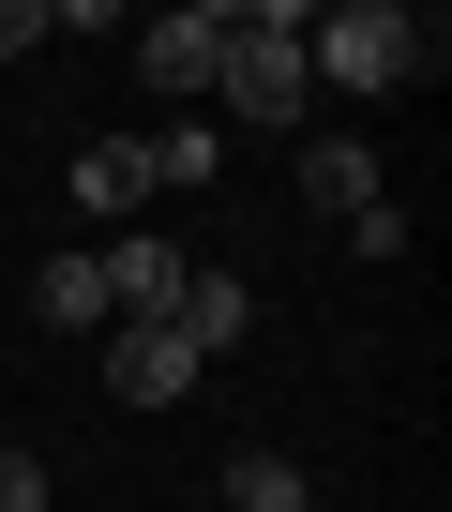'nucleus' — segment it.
Listing matches in <instances>:
<instances>
[{"mask_svg":"<svg viewBox=\"0 0 452 512\" xmlns=\"http://www.w3.org/2000/svg\"><path fill=\"white\" fill-rule=\"evenodd\" d=\"M302 16H287V0H226V76H211V106L226 121H257V136H287L302 121Z\"/></svg>","mask_w":452,"mask_h":512,"instance_id":"1","label":"nucleus"},{"mask_svg":"<svg viewBox=\"0 0 452 512\" xmlns=\"http://www.w3.org/2000/svg\"><path fill=\"white\" fill-rule=\"evenodd\" d=\"M302 76H332V91H407V76H437V31L392 16V0H347V16H302Z\"/></svg>","mask_w":452,"mask_h":512,"instance_id":"2","label":"nucleus"},{"mask_svg":"<svg viewBox=\"0 0 452 512\" xmlns=\"http://www.w3.org/2000/svg\"><path fill=\"white\" fill-rule=\"evenodd\" d=\"M136 76H151L166 106H196V91L226 76V0H181V16H151V31H136Z\"/></svg>","mask_w":452,"mask_h":512,"instance_id":"3","label":"nucleus"},{"mask_svg":"<svg viewBox=\"0 0 452 512\" xmlns=\"http://www.w3.org/2000/svg\"><path fill=\"white\" fill-rule=\"evenodd\" d=\"M91 272H106V317H121V332H166V302H181V241L121 226V241L91 256Z\"/></svg>","mask_w":452,"mask_h":512,"instance_id":"4","label":"nucleus"},{"mask_svg":"<svg viewBox=\"0 0 452 512\" xmlns=\"http://www.w3.org/2000/svg\"><path fill=\"white\" fill-rule=\"evenodd\" d=\"M196 377H211V362H196L181 332H106V392H121V407H181Z\"/></svg>","mask_w":452,"mask_h":512,"instance_id":"5","label":"nucleus"},{"mask_svg":"<svg viewBox=\"0 0 452 512\" xmlns=\"http://www.w3.org/2000/svg\"><path fill=\"white\" fill-rule=\"evenodd\" d=\"M166 332H181L196 362H226V347L257 332V287H242V272H181V302H166Z\"/></svg>","mask_w":452,"mask_h":512,"instance_id":"6","label":"nucleus"},{"mask_svg":"<svg viewBox=\"0 0 452 512\" xmlns=\"http://www.w3.org/2000/svg\"><path fill=\"white\" fill-rule=\"evenodd\" d=\"M76 196H91L106 226H136V211L166 196V181H151V136H91V151H76Z\"/></svg>","mask_w":452,"mask_h":512,"instance_id":"7","label":"nucleus"},{"mask_svg":"<svg viewBox=\"0 0 452 512\" xmlns=\"http://www.w3.org/2000/svg\"><path fill=\"white\" fill-rule=\"evenodd\" d=\"M302 196H317L332 226H362V211H377V151H362V136H317V151H302Z\"/></svg>","mask_w":452,"mask_h":512,"instance_id":"8","label":"nucleus"},{"mask_svg":"<svg viewBox=\"0 0 452 512\" xmlns=\"http://www.w3.org/2000/svg\"><path fill=\"white\" fill-rule=\"evenodd\" d=\"M31 317H46V332H91V347L121 332V317H106V272H91V256H46V287H31Z\"/></svg>","mask_w":452,"mask_h":512,"instance_id":"9","label":"nucleus"},{"mask_svg":"<svg viewBox=\"0 0 452 512\" xmlns=\"http://www.w3.org/2000/svg\"><path fill=\"white\" fill-rule=\"evenodd\" d=\"M226 512H317L287 452H226Z\"/></svg>","mask_w":452,"mask_h":512,"instance_id":"10","label":"nucleus"},{"mask_svg":"<svg viewBox=\"0 0 452 512\" xmlns=\"http://www.w3.org/2000/svg\"><path fill=\"white\" fill-rule=\"evenodd\" d=\"M151 181H166V196H196V181H211V136H196V121H166V136H151Z\"/></svg>","mask_w":452,"mask_h":512,"instance_id":"11","label":"nucleus"},{"mask_svg":"<svg viewBox=\"0 0 452 512\" xmlns=\"http://www.w3.org/2000/svg\"><path fill=\"white\" fill-rule=\"evenodd\" d=\"M46 46V0H0V61H31Z\"/></svg>","mask_w":452,"mask_h":512,"instance_id":"12","label":"nucleus"},{"mask_svg":"<svg viewBox=\"0 0 452 512\" xmlns=\"http://www.w3.org/2000/svg\"><path fill=\"white\" fill-rule=\"evenodd\" d=\"M0 512H46V467L31 452H0Z\"/></svg>","mask_w":452,"mask_h":512,"instance_id":"13","label":"nucleus"}]
</instances>
